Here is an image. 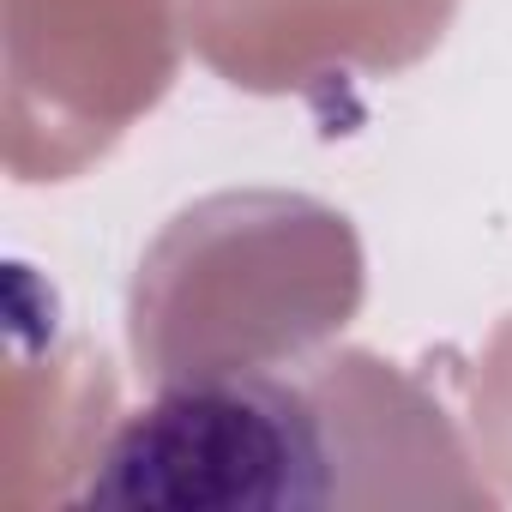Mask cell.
Wrapping results in <instances>:
<instances>
[{
    "label": "cell",
    "mask_w": 512,
    "mask_h": 512,
    "mask_svg": "<svg viewBox=\"0 0 512 512\" xmlns=\"http://www.w3.org/2000/svg\"><path fill=\"white\" fill-rule=\"evenodd\" d=\"M332 500V446L314 404L272 374H205L133 410L79 506L308 512Z\"/></svg>",
    "instance_id": "1"
}]
</instances>
